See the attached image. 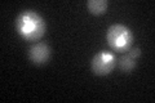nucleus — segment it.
Masks as SVG:
<instances>
[{"mask_svg":"<svg viewBox=\"0 0 155 103\" xmlns=\"http://www.w3.org/2000/svg\"><path fill=\"white\" fill-rule=\"evenodd\" d=\"M51 48L45 43H34L32 45L28 48L27 56L34 65L36 66H43L48 63L51 58Z\"/></svg>","mask_w":155,"mask_h":103,"instance_id":"4","label":"nucleus"},{"mask_svg":"<svg viewBox=\"0 0 155 103\" xmlns=\"http://www.w3.org/2000/svg\"><path fill=\"white\" fill-rule=\"evenodd\" d=\"M106 40L109 47L115 52L124 53L132 47L133 44V34L124 24L114 23L109 27L106 32Z\"/></svg>","mask_w":155,"mask_h":103,"instance_id":"2","label":"nucleus"},{"mask_svg":"<svg viewBox=\"0 0 155 103\" xmlns=\"http://www.w3.org/2000/svg\"><path fill=\"white\" fill-rule=\"evenodd\" d=\"M16 31L26 41H38L44 36L47 30V23L40 14L35 11L26 9L16 17L14 21Z\"/></svg>","mask_w":155,"mask_h":103,"instance_id":"1","label":"nucleus"},{"mask_svg":"<svg viewBox=\"0 0 155 103\" xmlns=\"http://www.w3.org/2000/svg\"><path fill=\"white\" fill-rule=\"evenodd\" d=\"M140 56H141V49L138 47L129 48L128 50L124 52L123 56L119 58V62H118L119 70L123 73H130L133 68L136 67V61H137V58Z\"/></svg>","mask_w":155,"mask_h":103,"instance_id":"5","label":"nucleus"},{"mask_svg":"<svg viewBox=\"0 0 155 103\" xmlns=\"http://www.w3.org/2000/svg\"><path fill=\"white\" fill-rule=\"evenodd\" d=\"M109 7V2L107 0H88L87 2V8L92 14L100 16L106 12V9Z\"/></svg>","mask_w":155,"mask_h":103,"instance_id":"6","label":"nucleus"},{"mask_svg":"<svg viewBox=\"0 0 155 103\" xmlns=\"http://www.w3.org/2000/svg\"><path fill=\"white\" fill-rule=\"evenodd\" d=\"M115 65H116V58L113 53L101 50L92 58L91 67H92V72H93L94 75L106 76V75H109V73H111Z\"/></svg>","mask_w":155,"mask_h":103,"instance_id":"3","label":"nucleus"}]
</instances>
